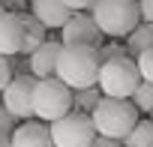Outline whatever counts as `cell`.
Listing matches in <instances>:
<instances>
[{"label":"cell","instance_id":"cell-1","mask_svg":"<svg viewBox=\"0 0 153 147\" xmlns=\"http://www.w3.org/2000/svg\"><path fill=\"white\" fill-rule=\"evenodd\" d=\"M99 63H102V60H99V51H96L93 45H63L54 75H57L66 87H72V90L96 87Z\"/></svg>","mask_w":153,"mask_h":147},{"label":"cell","instance_id":"cell-2","mask_svg":"<svg viewBox=\"0 0 153 147\" xmlns=\"http://www.w3.org/2000/svg\"><path fill=\"white\" fill-rule=\"evenodd\" d=\"M99 30L111 39H126L141 24V9L135 0H96L90 9Z\"/></svg>","mask_w":153,"mask_h":147},{"label":"cell","instance_id":"cell-3","mask_svg":"<svg viewBox=\"0 0 153 147\" xmlns=\"http://www.w3.org/2000/svg\"><path fill=\"white\" fill-rule=\"evenodd\" d=\"M90 117H93L96 135L123 141V138L135 129V123H138V108L132 105V99H111V96H102V102L96 105V111H93Z\"/></svg>","mask_w":153,"mask_h":147},{"label":"cell","instance_id":"cell-4","mask_svg":"<svg viewBox=\"0 0 153 147\" xmlns=\"http://www.w3.org/2000/svg\"><path fill=\"white\" fill-rule=\"evenodd\" d=\"M138 84H141V72H138L135 57L126 54V57H114V60H102V63H99L96 87L102 90V96L129 99Z\"/></svg>","mask_w":153,"mask_h":147},{"label":"cell","instance_id":"cell-5","mask_svg":"<svg viewBox=\"0 0 153 147\" xmlns=\"http://www.w3.org/2000/svg\"><path fill=\"white\" fill-rule=\"evenodd\" d=\"M72 96L75 90L66 87L57 75L51 78H36V87H33V114L36 120H60L63 114L72 111Z\"/></svg>","mask_w":153,"mask_h":147},{"label":"cell","instance_id":"cell-6","mask_svg":"<svg viewBox=\"0 0 153 147\" xmlns=\"http://www.w3.org/2000/svg\"><path fill=\"white\" fill-rule=\"evenodd\" d=\"M48 129H51L54 147H90L93 138H96L93 117L75 111V108H72L69 114H63L60 120H51Z\"/></svg>","mask_w":153,"mask_h":147},{"label":"cell","instance_id":"cell-7","mask_svg":"<svg viewBox=\"0 0 153 147\" xmlns=\"http://www.w3.org/2000/svg\"><path fill=\"white\" fill-rule=\"evenodd\" d=\"M33 87H36V78L33 75H15L6 90L0 93V102H3V108L15 117V120H36L33 114Z\"/></svg>","mask_w":153,"mask_h":147},{"label":"cell","instance_id":"cell-8","mask_svg":"<svg viewBox=\"0 0 153 147\" xmlns=\"http://www.w3.org/2000/svg\"><path fill=\"white\" fill-rule=\"evenodd\" d=\"M102 36L105 33L99 30V24L93 21L90 12H72V18L60 27V42L63 45H93V48H99Z\"/></svg>","mask_w":153,"mask_h":147},{"label":"cell","instance_id":"cell-9","mask_svg":"<svg viewBox=\"0 0 153 147\" xmlns=\"http://www.w3.org/2000/svg\"><path fill=\"white\" fill-rule=\"evenodd\" d=\"M21 45H24V18H21V12L0 9V54L3 57L21 54Z\"/></svg>","mask_w":153,"mask_h":147},{"label":"cell","instance_id":"cell-10","mask_svg":"<svg viewBox=\"0 0 153 147\" xmlns=\"http://www.w3.org/2000/svg\"><path fill=\"white\" fill-rule=\"evenodd\" d=\"M9 141H12V147H54L51 129L42 120H24V123H18L12 129Z\"/></svg>","mask_w":153,"mask_h":147},{"label":"cell","instance_id":"cell-11","mask_svg":"<svg viewBox=\"0 0 153 147\" xmlns=\"http://www.w3.org/2000/svg\"><path fill=\"white\" fill-rule=\"evenodd\" d=\"M63 42L60 39H45L33 54H30V72L33 78H51L57 72V60H60Z\"/></svg>","mask_w":153,"mask_h":147},{"label":"cell","instance_id":"cell-12","mask_svg":"<svg viewBox=\"0 0 153 147\" xmlns=\"http://www.w3.org/2000/svg\"><path fill=\"white\" fill-rule=\"evenodd\" d=\"M30 15L39 18L45 27H63L72 18V9L63 3V0H30Z\"/></svg>","mask_w":153,"mask_h":147},{"label":"cell","instance_id":"cell-13","mask_svg":"<svg viewBox=\"0 0 153 147\" xmlns=\"http://www.w3.org/2000/svg\"><path fill=\"white\" fill-rule=\"evenodd\" d=\"M21 18H24V45H21V54H27V57H30V54H33V51L48 39V36H45V30H48V27H45L39 18H33L30 12H27V15L21 12Z\"/></svg>","mask_w":153,"mask_h":147},{"label":"cell","instance_id":"cell-14","mask_svg":"<svg viewBox=\"0 0 153 147\" xmlns=\"http://www.w3.org/2000/svg\"><path fill=\"white\" fill-rule=\"evenodd\" d=\"M126 48H129V57H138L141 51L153 48V24L141 21V24H138V27L126 36Z\"/></svg>","mask_w":153,"mask_h":147},{"label":"cell","instance_id":"cell-15","mask_svg":"<svg viewBox=\"0 0 153 147\" xmlns=\"http://www.w3.org/2000/svg\"><path fill=\"white\" fill-rule=\"evenodd\" d=\"M99 102H102V90H99V87L75 90V96H72V108H75V111H81V114H93Z\"/></svg>","mask_w":153,"mask_h":147},{"label":"cell","instance_id":"cell-16","mask_svg":"<svg viewBox=\"0 0 153 147\" xmlns=\"http://www.w3.org/2000/svg\"><path fill=\"white\" fill-rule=\"evenodd\" d=\"M153 144V120H138L135 129L123 138V147H150Z\"/></svg>","mask_w":153,"mask_h":147},{"label":"cell","instance_id":"cell-17","mask_svg":"<svg viewBox=\"0 0 153 147\" xmlns=\"http://www.w3.org/2000/svg\"><path fill=\"white\" fill-rule=\"evenodd\" d=\"M129 99H132V105L138 108V114H150V111H153V84H150V81H141Z\"/></svg>","mask_w":153,"mask_h":147},{"label":"cell","instance_id":"cell-18","mask_svg":"<svg viewBox=\"0 0 153 147\" xmlns=\"http://www.w3.org/2000/svg\"><path fill=\"white\" fill-rule=\"evenodd\" d=\"M135 63H138V72H141V81H150L153 84V48L141 51L135 57Z\"/></svg>","mask_w":153,"mask_h":147},{"label":"cell","instance_id":"cell-19","mask_svg":"<svg viewBox=\"0 0 153 147\" xmlns=\"http://www.w3.org/2000/svg\"><path fill=\"white\" fill-rule=\"evenodd\" d=\"M96 51H99V60H114V57H126V54H129V48H126V45H117V42L99 45Z\"/></svg>","mask_w":153,"mask_h":147},{"label":"cell","instance_id":"cell-20","mask_svg":"<svg viewBox=\"0 0 153 147\" xmlns=\"http://www.w3.org/2000/svg\"><path fill=\"white\" fill-rule=\"evenodd\" d=\"M12 129H15V117L3 108V102H0V138H9Z\"/></svg>","mask_w":153,"mask_h":147},{"label":"cell","instance_id":"cell-21","mask_svg":"<svg viewBox=\"0 0 153 147\" xmlns=\"http://www.w3.org/2000/svg\"><path fill=\"white\" fill-rule=\"evenodd\" d=\"M12 78H15V75H12V63H9V57L0 54V93L6 90V84H9Z\"/></svg>","mask_w":153,"mask_h":147},{"label":"cell","instance_id":"cell-22","mask_svg":"<svg viewBox=\"0 0 153 147\" xmlns=\"http://www.w3.org/2000/svg\"><path fill=\"white\" fill-rule=\"evenodd\" d=\"M63 3H66L72 12H87V9H93L96 0H63Z\"/></svg>","mask_w":153,"mask_h":147},{"label":"cell","instance_id":"cell-23","mask_svg":"<svg viewBox=\"0 0 153 147\" xmlns=\"http://www.w3.org/2000/svg\"><path fill=\"white\" fill-rule=\"evenodd\" d=\"M138 9H141V21L153 24V0H138Z\"/></svg>","mask_w":153,"mask_h":147},{"label":"cell","instance_id":"cell-24","mask_svg":"<svg viewBox=\"0 0 153 147\" xmlns=\"http://www.w3.org/2000/svg\"><path fill=\"white\" fill-rule=\"evenodd\" d=\"M90 147H123V141H117V138H105V135H96Z\"/></svg>","mask_w":153,"mask_h":147},{"label":"cell","instance_id":"cell-25","mask_svg":"<svg viewBox=\"0 0 153 147\" xmlns=\"http://www.w3.org/2000/svg\"><path fill=\"white\" fill-rule=\"evenodd\" d=\"M3 9H21V6H30V0H0Z\"/></svg>","mask_w":153,"mask_h":147},{"label":"cell","instance_id":"cell-26","mask_svg":"<svg viewBox=\"0 0 153 147\" xmlns=\"http://www.w3.org/2000/svg\"><path fill=\"white\" fill-rule=\"evenodd\" d=\"M0 147H12V141L9 138H0Z\"/></svg>","mask_w":153,"mask_h":147},{"label":"cell","instance_id":"cell-27","mask_svg":"<svg viewBox=\"0 0 153 147\" xmlns=\"http://www.w3.org/2000/svg\"><path fill=\"white\" fill-rule=\"evenodd\" d=\"M150 120H153V111H150Z\"/></svg>","mask_w":153,"mask_h":147},{"label":"cell","instance_id":"cell-28","mask_svg":"<svg viewBox=\"0 0 153 147\" xmlns=\"http://www.w3.org/2000/svg\"><path fill=\"white\" fill-rule=\"evenodd\" d=\"M135 3H138V0H135Z\"/></svg>","mask_w":153,"mask_h":147},{"label":"cell","instance_id":"cell-29","mask_svg":"<svg viewBox=\"0 0 153 147\" xmlns=\"http://www.w3.org/2000/svg\"><path fill=\"white\" fill-rule=\"evenodd\" d=\"M150 147H153V144H150Z\"/></svg>","mask_w":153,"mask_h":147}]
</instances>
